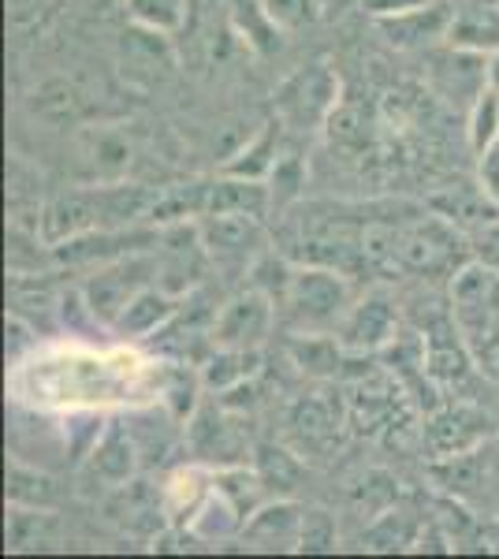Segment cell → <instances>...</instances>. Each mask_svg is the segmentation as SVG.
I'll return each instance as SVG.
<instances>
[{
  "label": "cell",
  "mask_w": 499,
  "mask_h": 559,
  "mask_svg": "<svg viewBox=\"0 0 499 559\" xmlns=\"http://www.w3.org/2000/svg\"><path fill=\"white\" fill-rule=\"evenodd\" d=\"M276 310L280 306L272 295H265L261 287H247L221 306L209 336L216 347H261L276 324Z\"/></svg>",
  "instance_id": "cell-2"
},
{
  "label": "cell",
  "mask_w": 499,
  "mask_h": 559,
  "mask_svg": "<svg viewBox=\"0 0 499 559\" xmlns=\"http://www.w3.org/2000/svg\"><path fill=\"white\" fill-rule=\"evenodd\" d=\"M292 429L302 437V444H329L335 437V429H340V421L332 418L329 403L321 400H302L298 407L292 411Z\"/></svg>",
  "instance_id": "cell-26"
},
{
  "label": "cell",
  "mask_w": 499,
  "mask_h": 559,
  "mask_svg": "<svg viewBox=\"0 0 499 559\" xmlns=\"http://www.w3.org/2000/svg\"><path fill=\"white\" fill-rule=\"evenodd\" d=\"M97 228H105L97 187H83V191L57 194L49 205H45L38 236L45 247H57V242H68V239L86 236V231H97Z\"/></svg>",
  "instance_id": "cell-5"
},
{
  "label": "cell",
  "mask_w": 499,
  "mask_h": 559,
  "mask_svg": "<svg viewBox=\"0 0 499 559\" xmlns=\"http://www.w3.org/2000/svg\"><path fill=\"white\" fill-rule=\"evenodd\" d=\"M213 492H216L213 466H183V471L168 477L165 496H161L165 500V519L171 526H190Z\"/></svg>",
  "instance_id": "cell-13"
},
{
  "label": "cell",
  "mask_w": 499,
  "mask_h": 559,
  "mask_svg": "<svg viewBox=\"0 0 499 559\" xmlns=\"http://www.w3.org/2000/svg\"><path fill=\"white\" fill-rule=\"evenodd\" d=\"M280 160V123H265L253 139H247V146H239L228 160L221 165L224 176H242V179H269L272 168Z\"/></svg>",
  "instance_id": "cell-19"
},
{
  "label": "cell",
  "mask_w": 499,
  "mask_h": 559,
  "mask_svg": "<svg viewBox=\"0 0 499 559\" xmlns=\"http://www.w3.org/2000/svg\"><path fill=\"white\" fill-rule=\"evenodd\" d=\"M477 258H480V265L499 273V221L485 224V228L477 231Z\"/></svg>",
  "instance_id": "cell-34"
},
{
  "label": "cell",
  "mask_w": 499,
  "mask_h": 559,
  "mask_svg": "<svg viewBox=\"0 0 499 559\" xmlns=\"http://www.w3.org/2000/svg\"><path fill=\"white\" fill-rule=\"evenodd\" d=\"M496 202H499V194H496Z\"/></svg>",
  "instance_id": "cell-37"
},
{
  "label": "cell",
  "mask_w": 499,
  "mask_h": 559,
  "mask_svg": "<svg viewBox=\"0 0 499 559\" xmlns=\"http://www.w3.org/2000/svg\"><path fill=\"white\" fill-rule=\"evenodd\" d=\"M123 8L134 26L161 34V38H171V34L183 31L190 0H123Z\"/></svg>",
  "instance_id": "cell-22"
},
{
  "label": "cell",
  "mask_w": 499,
  "mask_h": 559,
  "mask_svg": "<svg viewBox=\"0 0 499 559\" xmlns=\"http://www.w3.org/2000/svg\"><path fill=\"white\" fill-rule=\"evenodd\" d=\"M335 519L321 508L302 511V534H298V552H335Z\"/></svg>",
  "instance_id": "cell-28"
},
{
  "label": "cell",
  "mask_w": 499,
  "mask_h": 559,
  "mask_svg": "<svg viewBox=\"0 0 499 559\" xmlns=\"http://www.w3.org/2000/svg\"><path fill=\"white\" fill-rule=\"evenodd\" d=\"M451 20H455V8L443 4V0H432V4L417 8V12L377 20V26L399 49H429L432 41H448Z\"/></svg>",
  "instance_id": "cell-11"
},
{
  "label": "cell",
  "mask_w": 499,
  "mask_h": 559,
  "mask_svg": "<svg viewBox=\"0 0 499 559\" xmlns=\"http://www.w3.org/2000/svg\"><path fill=\"white\" fill-rule=\"evenodd\" d=\"M269 183H272V198L298 194V187H302V160H298L295 153H280V160H276V168H272Z\"/></svg>",
  "instance_id": "cell-31"
},
{
  "label": "cell",
  "mask_w": 499,
  "mask_h": 559,
  "mask_svg": "<svg viewBox=\"0 0 499 559\" xmlns=\"http://www.w3.org/2000/svg\"><path fill=\"white\" fill-rule=\"evenodd\" d=\"M448 45L462 52H477V57H492L499 49V4L496 0H477L455 12L448 31Z\"/></svg>",
  "instance_id": "cell-14"
},
{
  "label": "cell",
  "mask_w": 499,
  "mask_h": 559,
  "mask_svg": "<svg viewBox=\"0 0 499 559\" xmlns=\"http://www.w3.org/2000/svg\"><path fill=\"white\" fill-rule=\"evenodd\" d=\"M265 8L284 31H298V26L313 23L324 12L321 0H265Z\"/></svg>",
  "instance_id": "cell-30"
},
{
  "label": "cell",
  "mask_w": 499,
  "mask_h": 559,
  "mask_svg": "<svg viewBox=\"0 0 499 559\" xmlns=\"http://www.w3.org/2000/svg\"><path fill=\"white\" fill-rule=\"evenodd\" d=\"M187 448L194 452V459L202 466H239L247 448H242L239 432L228 418H224L216 407H198L194 418L187 421Z\"/></svg>",
  "instance_id": "cell-6"
},
{
  "label": "cell",
  "mask_w": 499,
  "mask_h": 559,
  "mask_svg": "<svg viewBox=\"0 0 499 559\" xmlns=\"http://www.w3.org/2000/svg\"><path fill=\"white\" fill-rule=\"evenodd\" d=\"M31 112L49 128H75L90 116V102L71 79H45L31 94Z\"/></svg>",
  "instance_id": "cell-15"
},
{
  "label": "cell",
  "mask_w": 499,
  "mask_h": 559,
  "mask_svg": "<svg viewBox=\"0 0 499 559\" xmlns=\"http://www.w3.org/2000/svg\"><path fill=\"white\" fill-rule=\"evenodd\" d=\"M90 153H94L97 173H105V176H120L127 173V165H131V146H127L120 134H97Z\"/></svg>",
  "instance_id": "cell-29"
},
{
  "label": "cell",
  "mask_w": 499,
  "mask_h": 559,
  "mask_svg": "<svg viewBox=\"0 0 499 559\" xmlns=\"http://www.w3.org/2000/svg\"><path fill=\"white\" fill-rule=\"evenodd\" d=\"M361 12L373 15V20H392V15H406L417 12V8L432 4V0H358Z\"/></svg>",
  "instance_id": "cell-32"
},
{
  "label": "cell",
  "mask_w": 499,
  "mask_h": 559,
  "mask_svg": "<svg viewBox=\"0 0 499 559\" xmlns=\"http://www.w3.org/2000/svg\"><path fill=\"white\" fill-rule=\"evenodd\" d=\"M335 97H340V83H335L332 71L324 64H310L280 90V116H284L292 128L321 123L335 108Z\"/></svg>",
  "instance_id": "cell-4"
},
{
  "label": "cell",
  "mask_w": 499,
  "mask_h": 559,
  "mask_svg": "<svg viewBox=\"0 0 499 559\" xmlns=\"http://www.w3.org/2000/svg\"><path fill=\"white\" fill-rule=\"evenodd\" d=\"M231 20L239 26V34H247V41L261 57H272L280 49V31L284 26L269 15L265 0H231Z\"/></svg>",
  "instance_id": "cell-21"
},
{
  "label": "cell",
  "mask_w": 499,
  "mask_h": 559,
  "mask_svg": "<svg viewBox=\"0 0 499 559\" xmlns=\"http://www.w3.org/2000/svg\"><path fill=\"white\" fill-rule=\"evenodd\" d=\"M205 388L202 373H194L190 362H176L168 369V381H165V403L168 414L176 421H190L198 411V392Z\"/></svg>",
  "instance_id": "cell-23"
},
{
  "label": "cell",
  "mask_w": 499,
  "mask_h": 559,
  "mask_svg": "<svg viewBox=\"0 0 499 559\" xmlns=\"http://www.w3.org/2000/svg\"><path fill=\"white\" fill-rule=\"evenodd\" d=\"M258 369H261L258 347H216L213 344V355L202 362V381L205 388L224 395V392H231V388L253 381Z\"/></svg>",
  "instance_id": "cell-17"
},
{
  "label": "cell",
  "mask_w": 499,
  "mask_h": 559,
  "mask_svg": "<svg viewBox=\"0 0 499 559\" xmlns=\"http://www.w3.org/2000/svg\"><path fill=\"white\" fill-rule=\"evenodd\" d=\"M202 242L216 261H239L247 265L253 250L265 247V231H261L258 216L239 213H209L202 224Z\"/></svg>",
  "instance_id": "cell-8"
},
{
  "label": "cell",
  "mask_w": 499,
  "mask_h": 559,
  "mask_svg": "<svg viewBox=\"0 0 499 559\" xmlns=\"http://www.w3.org/2000/svg\"><path fill=\"white\" fill-rule=\"evenodd\" d=\"M321 4H324V8H332V4H335V0H321Z\"/></svg>",
  "instance_id": "cell-36"
},
{
  "label": "cell",
  "mask_w": 499,
  "mask_h": 559,
  "mask_svg": "<svg viewBox=\"0 0 499 559\" xmlns=\"http://www.w3.org/2000/svg\"><path fill=\"white\" fill-rule=\"evenodd\" d=\"M146 273H157V265L146 261L142 254H131V258H120V261H108V265H97V273L83 284V295L90 302V310L97 313V321L112 324L120 318V310L134 295L142 292L146 284Z\"/></svg>",
  "instance_id": "cell-3"
},
{
  "label": "cell",
  "mask_w": 499,
  "mask_h": 559,
  "mask_svg": "<svg viewBox=\"0 0 499 559\" xmlns=\"http://www.w3.org/2000/svg\"><path fill=\"white\" fill-rule=\"evenodd\" d=\"M179 306H183V295H171L161 284H150L123 306L120 318L112 321V329L127 340H150L176 318Z\"/></svg>",
  "instance_id": "cell-12"
},
{
  "label": "cell",
  "mask_w": 499,
  "mask_h": 559,
  "mask_svg": "<svg viewBox=\"0 0 499 559\" xmlns=\"http://www.w3.org/2000/svg\"><path fill=\"white\" fill-rule=\"evenodd\" d=\"M496 4H499V0H496Z\"/></svg>",
  "instance_id": "cell-38"
},
{
  "label": "cell",
  "mask_w": 499,
  "mask_h": 559,
  "mask_svg": "<svg viewBox=\"0 0 499 559\" xmlns=\"http://www.w3.org/2000/svg\"><path fill=\"white\" fill-rule=\"evenodd\" d=\"M466 139H470V150H474V157L499 139V90L488 86L485 94H480L477 102L470 105Z\"/></svg>",
  "instance_id": "cell-24"
},
{
  "label": "cell",
  "mask_w": 499,
  "mask_h": 559,
  "mask_svg": "<svg viewBox=\"0 0 499 559\" xmlns=\"http://www.w3.org/2000/svg\"><path fill=\"white\" fill-rule=\"evenodd\" d=\"M477 183L492 198L499 194V139L488 150L477 153Z\"/></svg>",
  "instance_id": "cell-33"
},
{
  "label": "cell",
  "mask_w": 499,
  "mask_h": 559,
  "mask_svg": "<svg viewBox=\"0 0 499 559\" xmlns=\"http://www.w3.org/2000/svg\"><path fill=\"white\" fill-rule=\"evenodd\" d=\"M302 511L292 500H276L258 508L242 526V540H250L261 552H298V534H302Z\"/></svg>",
  "instance_id": "cell-10"
},
{
  "label": "cell",
  "mask_w": 499,
  "mask_h": 559,
  "mask_svg": "<svg viewBox=\"0 0 499 559\" xmlns=\"http://www.w3.org/2000/svg\"><path fill=\"white\" fill-rule=\"evenodd\" d=\"M292 362L310 377H340L343 358H347V344L335 340L332 332H298L292 340Z\"/></svg>",
  "instance_id": "cell-18"
},
{
  "label": "cell",
  "mask_w": 499,
  "mask_h": 559,
  "mask_svg": "<svg viewBox=\"0 0 499 559\" xmlns=\"http://www.w3.org/2000/svg\"><path fill=\"white\" fill-rule=\"evenodd\" d=\"M49 530H52V515L45 508H23V503H12V519H8V548H12V552H23V548L41 545Z\"/></svg>",
  "instance_id": "cell-25"
},
{
  "label": "cell",
  "mask_w": 499,
  "mask_h": 559,
  "mask_svg": "<svg viewBox=\"0 0 499 559\" xmlns=\"http://www.w3.org/2000/svg\"><path fill=\"white\" fill-rule=\"evenodd\" d=\"M276 202L265 179H242V176H224L209 183V213H239V216H265L269 205Z\"/></svg>",
  "instance_id": "cell-16"
},
{
  "label": "cell",
  "mask_w": 499,
  "mask_h": 559,
  "mask_svg": "<svg viewBox=\"0 0 499 559\" xmlns=\"http://www.w3.org/2000/svg\"><path fill=\"white\" fill-rule=\"evenodd\" d=\"M8 500L23 503V508H49L57 500V489L45 474H34L26 466L12 463V477H8Z\"/></svg>",
  "instance_id": "cell-27"
},
{
  "label": "cell",
  "mask_w": 499,
  "mask_h": 559,
  "mask_svg": "<svg viewBox=\"0 0 499 559\" xmlns=\"http://www.w3.org/2000/svg\"><path fill=\"white\" fill-rule=\"evenodd\" d=\"M395 329H399L395 306L380 299V295H369V299L351 306V313L340 324V340L354 355H366V350L373 355V350L395 344Z\"/></svg>",
  "instance_id": "cell-9"
},
{
  "label": "cell",
  "mask_w": 499,
  "mask_h": 559,
  "mask_svg": "<svg viewBox=\"0 0 499 559\" xmlns=\"http://www.w3.org/2000/svg\"><path fill=\"white\" fill-rule=\"evenodd\" d=\"M485 71H488V86H492V90H499V49L492 52V57H488Z\"/></svg>",
  "instance_id": "cell-35"
},
{
  "label": "cell",
  "mask_w": 499,
  "mask_h": 559,
  "mask_svg": "<svg viewBox=\"0 0 499 559\" xmlns=\"http://www.w3.org/2000/svg\"><path fill=\"white\" fill-rule=\"evenodd\" d=\"M253 471L258 477L265 481L269 496H276V500H292L298 481H302V463L287 452V448H276V444H258V452H253Z\"/></svg>",
  "instance_id": "cell-20"
},
{
  "label": "cell",
  "mask_w": 499,
  "mask_h": 559,
  "mask_svg": "<svg viewBox=\"0 0 499 559\" xmlns=\"http://www.w3.org/2000/svg\"><path fill=\"white\" fill-rule=\"evenodd\" d=\"M351 284L332 269H295L280 310L298 332H329L351 313Z\"/></svg>",
  "instance_id": "cell-1"
},
{
  "label": "cell",
  "mask_w": 499,
  "mask_h": 559,
  "mask_svg": "<svg viewBox=\"0 0 499 559\" xmlns=\"http://www.w3.org/2000/svg\"><path fill=\"white\" fill-rule=\"evenodd\" d=\"M86 466L102 477L105 485L112 489H123V485L134 481V474L142 471V452H139V440L127 421H108L102 429V437L94 440L86 455Z\"/></svg>",
  "instance_id": "cell-7"
}]
</instances>
